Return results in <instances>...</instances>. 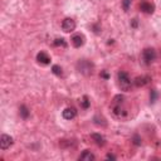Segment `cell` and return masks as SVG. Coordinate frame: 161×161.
Instances as JSON below:
<instances>
[{
    "label": "cell",
    "instance_id": "12",
    "mask_svg": "<svg viewBox=\"0 0 161 161\" xmlns=\"http://www.w3.org/2000/svg\"><path fill=\"white\" fill-rule=\"evenodd\" d=\"M95 159H96L95 155H93L90 150L83 151L82 154H80V156H79V160H82V161H93Z\"/></svg>",
    "mask_w": 161,
    "mask_h": 161
},
{
    "label": "cell",
    "instance_id": "2",
    "mask_svg": "<svg viewBox=\"0 0 161 161\" xmlns=\"http://www.w3.org/2000/svg\"><path fill=\"white\" fill-rule=\"evenodd\" d=\"M117 77H118V84H120L121 90L129 91L130 88H131V79L129 77V74H127L126 72L121 71V72H118Z\"/></svg>",
    "mask_w": 161,
    "mask_h": 161
},
{
    "label": "cell",
    "instance_id": "22",
    "mask_svg": "<svg viewBox=\"0 0 161 161\" xmlns=\"http://www.w3.org/2000/svg\"><path fill=\"white\" fill-rule=\"evenodd\" d=\"M156 98H157V92H156V91H151V93H150V102L151 103H155L156 102Z\"/></svg>",
    "mask_w": 161,
    "mask_h": 161
},
{
    "label": "cell",
    "instance_id": "11",
    "mask_svg": "<svg viewBox=\"0 0 161 161\" xmlns=\"http://www.w3.org/2000/svg\"><path fill=\"white\" fill-rule=\"evenodd\" d=\"M150 82V77H136L133 80V84L136 87H142V86H145V84H147Z\"/></svg>",
    "mask_w": 161,
    "mask_h": 161
},
{
    "label": "cell",
    "instance_id": "10",
    "mask_svg": "<svg viewBox=\"0 0 161 161\" xmlns=\"http://www.w3.org/2000/svg\"><path fill=\"white\" fill-rule=\"evenodd\" d=\"M112 111L116 116H126V109L122 107V105H118V103H113L112 105Z\"/></svg>",
    "mask_w": 161,
    "mask_h": 161
},
{
    "label": "cell",
    "instance_id": "5",
    "mask_svg": "<svg viewBox=\"0 0 161 161\" xmlns=\"http://www.w3.org/2000/svg\"><path fill=\"white\" fill-rule=\"evenodd\" d=\"M11 145H13V137L5 133L1 135V137H0V147H1V150L9 149Z\"/></svg>",
    "mask_w": 161,
    "mask_h": 161
},
{
    "label": "cell",
    "instance_id": "17",
    "mask_svg": "<svg viewBox=\"0 0 161 161\" xmlns=\"http://www.w3.org/2000/svg\"><path fill=\"white\" fill-rule=\"evenodd\" d=\"M53 44L56 45V47H67V43H66V40L63 39V38H57L56 40L53 42Z\"/></svg>",
    "mask_w": 161,
    "mask_h": 161
},
{
    "label": "cell",
    "instance_id": "4",
    "mask_svg": "<svg viewBox=\"0 0 161 161\" xmlns=\"http://www.w3.org/2000/svg\"><path fill=\"white\" fill-rule=\"evenodd\" d=\"M62 29H63V30H64L66 33L73 32L74 29H76V22H74L73 19H71V18H66V19L62 22Z\"/></svg>",
    "mask_w": 161,
    "mask_h": 161
},
{
    "label": "cell",
    "instance_id": "16",
    "mask_svg": "<svg viewBox=\"0 0 161 161\" xmlns=\"http://www.w3.org/2000/svg\"><path fill=\"white\" fill-rule=\"evenodd\" d=\"M52 72H53V74H56V76H58V77H61V76L63 74V71H62V68L59 66H57V64H54L53 67H52Z\"/></svg>",
    "mask_w": 161,
    "mask_h": 161
},
{
    "label": "cell",
    "instance_id": "19",
    "mask_svg": "<svg viewBox=\"0 0 161 161\" xmlns=\"http://www.w3.org/2000/svg\"><path fill=\"white\" fill-rule=\"evenodd\" d=\"M80 105H82V107L83 108H88L90 107V101H88V97L87 96H83V98H82V101H80Z\"/></svg>",
    "mask_w": 161,
    "mask_h": 161
},
{
    "label": "cell",
    "instance_id": "23",
    "mask_svg": "<svg viewBox=\"0 0 161 161\" xmlns=\"http://www.w3.org/2000/svg\"><path fill=\"white\" fill-rule=\"evenodd\" d=\"M101 77L105 78V79H108V78H109V74H108L106 71H103V72H101Z\"/></svg>",
    "mask_w": 161,
    "mask_h": 161
},
{
    "label": "cell",
    "instance_id": "25",
    "mask_svg": "<svg viewBox=\"0 0 161 161\" xmlns=\"http://www.w3.org/2000/svg\"><path fill=\"white\" fill-rule=\"evenodd\" d=\"M107 159H111V160H116V156L112 155V154H107V156H106Z\"/></svg>",
    "mask_w": 161,
    "mask_h": 161
},
{
    "label": "cell",
    "instance_id": "7",
    "mask_svg": "<svg viewBox=\"0 0 161 161\" xmlns=\"http://www.w3.org/2000/svg\"><path fill=\"white\" fill-rule=\"evenodd\" d=\"M72 44H73L74 48H80L84 44V37L82 34H76L72 37Z\"/></svg>",
    "mask_w": 161,
    "mask_h": 161
},
{
    "label": "cell",
    "instance_id": "13",
    "mask_svg": "<svg viewBox=\"0 0 161 161\" xmlns=\"http://www.w3.org/2000/svg\"><path fill=\"white\" fill-rule=\"evenodd\" d=\"M91 137H92V140H93V141H95L98 146H103L105 143H106V140H105V137H103L101 133H92Z\"/></svg>",
    "mask_w": 161,
    "mask_h": 161
},
{
    "label": "cell",
    "instance_id": "3",
    "mask_svg": "<svg viewBox=\"0 0 161 161\" xmlns=\"http://www.w3.org/2000/svg\"><path fill=\"white\" fill-rule=\"evenodd\" d=\"M142 58H143V61H145L146 64H151V63L155 61V58H156L155 49H154V48H146V49H143Z\"/></svg>",
    "mask_w": 161,
    "mask_h": 161
},
{
    "label": "cell",
    "instance_id": "20",
    "mask_svg": "<svg viewBox=\"0 0 161 161\" xmlns=\"http://www.w3.org/2000/svg\"><path fill=\"white\" fill-rule=\"evenodd\" d=\"M131 1H132V0H122V8H124L125 11H129L130 6H131Z\"/></svg>",
    "mask_w": 161,
    "mask_h": 161
},
{
    "label": "cell",
    "instance_id": "6",
    "mask_svg": "<svg viewBox=\"0 0 161 161\" xmlns=\"http://www.w3.org/2000/svg\"><path fill=\"white\" fill-rule=\"evenodd\" d=\"M140 9H141L142 13H145V14H152V13L155 11V5L149 1H141Z\"/></svg>",
    "mask_w": 161,
    "mask_h": 161
},
{
    "label": "cell",
    "instance_id": "15",
    "mask_svg": "<svg viewBox=\"0 0 161 161\" xmlns=\"http://www.w3.org/2000/svg\"><path fill=\"white\" fill-rule=\"evenodd\" d=\"M93 122H95L96 125H98V126H107V122H106V120L103 117H100V116H95L93 117Z\"/></svg>",
    "mask_w": 161,
    "mask_h": 161
},
{
    "label": "cell",
    "instance_id": "21",
    "mask_svg": "<svg viewBox=\"0 0 161 161\" xmlns=\"http://www.w3.org/2000/svg\"><path fill=\"white\" fill-rule=\"evenodd\" d=\"M132 142H133V145H136V146H141V137H140L138 135H133Z\"/></svg>",
    "mask_w": 161,
    "mask_h": 161
},
{
    "label": "cell",
    "instance_id": "1",
    "mask_svg": "<svg viewBox=\"0 0 161 161\" xmlns=\"http://www.w3.org/2000/svg\"><path fill=\"white\" fill-rule=\"evenodd\" d=\"M76 67H77V71L83 76H92L93 69H95V64L91 61H87V59H79Z\"/></svg>",
    "mask_w": 161,
    "mask_h": 161
},
{
    "label": "cell",
    "instance_id": "9",
    "mask_svg": "<svg viewBox=\"0 0 161 161\" xmlns=\"http://www.w3.org/2000/svg\"><path fill=\"white\" fill-rule=\"evenodd\" d=\"M37 61L39 62L40 64L47 66V64H49V63H50V58H49V56L45 52H40V53L37 54Z\"/></svg>",
    "mask_w": 161,
    "mask_h": 161
},
{
    "label": "cell",
    "instance_id": "14",
    "mask_svg": "<svg viewBox=\"0 0 161 161\" xmlns=\"http://www.w3.org/2000/svg\"><path fill=\"white\" fill-rule=\"evenodd\" d=\"M19 113H20V116H22L24 120H27V118L29 117V115H30V111L28 109L27 106H20V108H19Z\"/></svg>",
    "mask_w": 161,
    "mask_h": 161
},
{
    "label": "cell",
    "instance_id": "8",
    "mask_svg": "<svg viewBox=\"0 0 161 161\" xmlns=\"http://www.w3.org/2000/svg\"><path fill=\"white\" fill-rule=\"evenodd\" d=\"M62 115H63V118H66V120H72V118H74L76 115H77V111H76L74 107H68L63 111Z\"/></svg>",
    "mask_w": 161,
    "mask_h": 161
},
{
    "label": "cell",
    "instance_id": "24",
    "mask_svg": "<svg viewBox=\"0 0 161 161\" xmlns=\"http://www.w3.org/2000/svg\"><path fill=\"white\" fill-rule=\"evenodd\" d=\"M137 24H138L137 19H132V23H131V27H132V28H137Z\"/></svg>",
    "mask_w": 161,
    "mask_h": 161
},
{
    "label": "cell",
    "instance_id": "18",
    "mask_svg": "<svg viewBox=\"0 0 161 161\" xmlns=\"http://www.w3.org/2000/svg\"><path fill=\"white\" fill-rule=\"evenodd\" d=\"M125 101V97L122 95H117L115 96V98H113V103H118V105H122Z\"/></svg>",
    "mask_w": 161,
    "mask_h": 161
}]
</instances>
